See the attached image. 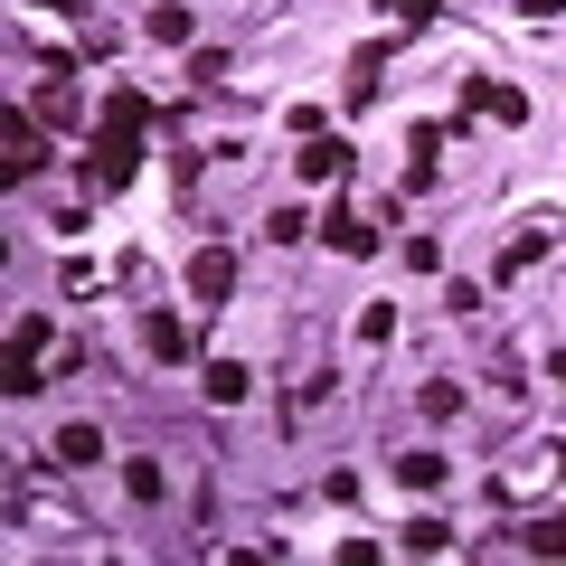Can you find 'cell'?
I'll return each instance as SVG.
<instances>
[{"label": "cell", "instance_id": "6da1fadb", "mask_svg": "<svg viewBox=\"0 0 566 566\" xmlns=\"http://www.w3.org/2000/svg\"><path fill=\"white\" fill-rule=\"evenodd\" d=\"M142 133H151V95H142V85H114V95L95 104V161H85V180L133 189L142 180Z\"/></svg>", "mask_w": 566, "mask_h": 566}, {"label": "cell", "instance_id": "7a4b0ae2", "mask_svg": "<svg viewBox=\"0 0 566 566\" xmlns=\"http://www.w3.org/2000/svg\"><path fill=\"white\" fill-rule=\"evenodd\" d=\"M0 133H10V151H0V180H10V189H20L29 170H48V133H39V123H29V114H10V123H0Z\"/></svg>", "mask_w": 566, "mask_h": 566}, {"label": "cell", "instance_id": "3957f363", "mask_svg": "<svg viewBox=\"0 0 566 566\" xmlns=\"http://www.w3.org/2000/svg\"><path fill=\"white\" fill-rule=\"evenodd\" d=\"M39 123H76V57H39Z\"/></svg>", "mask_w": 566, "mask_h": 566}, {"label": "cell", "instance_id": "277c9868", "mask_svg": "<svg viewBox=\"0 0 566 566\" xmlns=\"http://www.w3.org/2000/svg\"><path fill=\"white\" fill-rule=\"evenodd\" d=\"M227 293H237V255L227 245H199L189 255V303H227Z\"/></svg>", "mask_w": 566, "mask_h": 566}, {"label": "cell", "instance_id": "5b68a950", "mask_svg": "<svg viewBox=\"0 0 566 566\" xmlns=\"http://www.w3.org/2000/svg\"><path fill=\"white\" fill-rule=\"evenodd\" d=\"M463 114H491V123H520L528 95L520 85H491V76H463Z\"/></svg>", "mask_w": 566, "mask_h": 566}, {"label": "cell", "instance_id": "8992f818", "mask_svg": "<svg viewBox=\"0 0 566 566\" xmlns=\"http://www.w3.org/2000/svg\"><path fill=\"white\" fill-rule=\"evenodd\" d=\"M199 397L208 406H245V397H255V368H245V359H208L199 368Z\"/></svg>", "mask_w": 566, "mask_h": 566}, {"label": "cell", "instance_id": "52a82bcc", "mask_svg": "<svg viewBox=\"0 0 566 566\" xmlns=\"http://www.w3.org/2000/svg\"><path fill=\"white\" fill-rule=\"evenodd\" d=\"M293 170H303V180H349V142L340 133H312L303 151H293Z\"/></svg>", "mask_w": 566, "mask_h": 566}, {"label": "cell", "instance_id": "ba28073f", "mask_svg": "<svg viewBox=\"0 0 566 566\" xmlns=\"http://www.w3.org/2000/svg\"><path fill=\"white\" fill-rule=\"evenodd\" d=\"M48 463H66V472L104 463V424H57V444H48Z\"/></svg>", "mask_w": 566, "mask_h": 566}, {"label": "cell", "instance_id": "9c48e42d", "mask_svg": "<svg viewBox=\"0 0 566 566\" xmlns=\"http://www.w3.org/2000/svg\"><path fill=\"white\" fill-rule=\"evenodd\" d=\"M142 349H151L161 368H180L189 359V322H180V312H151V322H142Z\"/></svg>", "mask_w": 566, "mask_h": 566}, {"label": "cell", "instance_id": "30bf717a", "mask_svg": "<svg viewBox=\"0 0 566 566\" xmlns=\"http://www.w3.org/2000/svg\"><path fill=\"white\" fill-rule=\"evenodd\" d=\"M547 245H557V227H520V237H510V255H501V264H491V274H501V283H520V274H528V264H538V255H547Z\"/></svg>", "mask_w": 566, "mask_h": 566}, {"label": "cell", "instance_id": "8fae6325", "mask_svg": "<svg viewBox=\"0 0 566 566\" xmlns=\"http://www.w3.org/2000/svg\"><path fill=\"white\" fill-rule=\"evenodd\" d=\"M322 237L340 245V255H378V227H368V218H349V208H331V218H322Z\"/></svg>", "mask_w": 566, "mask_h": 566}, {"label": "cell", "instance_id": "7c38bea8", "mask_svg": "<svg viewBox=\"0 0 566 566\" xmlns=\"http://www.w3.org/2000/svg\"><path fill=\"white\" fill-rule=\"evenodd\" d=\"M434 151H444V123H416V142H406V189L434 180Z\"/></svg>", "mask_w": 566, "mask_h": 566}, {"label": "cell", "instance_id": "4fadbf2b", "mask_svg": "<svg viewBox=\"0 0 566 566\" xmlns=\"http://www.w3.org/2000/svg\"><path fill=\"white\" fill-rule=\"evenodd\" d=\"M142 39H161V48H189V10H180V0H161V10L142 20Z\"/></svg>", "mask_w": 566, "mask_h": 566}, {"label": "cell", "instance_id": "5bb4252c", "mask_svg": "<svg viewBox=\"0 0 566 566\" xmlns=\"http://www.w3.org/2000/svg\"><path fill=\"white\" fill-rule=\"evenodd\" d=\"M397 340V303H359V349H387Z\"/></svg>", "mask_w": 566, "mask_h": 566}, {"label": "cell", "instance_id": "9a60e30c", "mask_svg": "<svg viewBox=\"0 0 566 566\" xmlns=\"http://www.w3.org/2000/svg\"><path fill=\"white\" fill-rule=\"evenodd\" d=\"M397 482L406 491H434V482H444V453H397Z\"/></svg>", "mask_w": 566, "mask_h": 566}, {"label": "cell", "instance_id": "2e32d148", "mask_svg": "<svg viewBox=\"0 0 566 566\" xmlns=\"http://www.w3.org/2000/svg\"><path fill=\"white\" fill-rule=\"evenodd\" d=\"M123 491H133V501H161V491H170V472H161V463H142V453H133V463H123Z\"/></svg>", "mask_w": 566, "mask_h": 566}, {"label": "cell", "instance_id": "e0dca14e", "mask_svg": "<svg viewBox=\"0 0 566 566\" xmlns=\"http://www.w3.org/2000/svg\"><path fill=\"white\" fill-rule=\"evenodd\" d=\"M378 66H387V48H359V57H349V104L378 95Z\"/></svg>", "mask_w": 566, "mask_h": 566}, {"label": "cell", "instance_id": "ac0fdd59", "mask_svg": "<svg viewBox=\"0 0 566 566\" xmlns=\"http://www.w3.org/2000/svg\"><path fill=\"white\" fill-rule=\"evenodd\" d=\"M39 349H48V322H39V312H20V322H10V359H39Z\"/></svg>", "mask_w": 566, "mask_h": 566}, {"label": "cell", "instance_id": "d6986e66", "mask_svg": "<svg viewBox=\"0 0 566 566\" xmlns=\"http://www.w3.org/2000/svg\"><path fill=\"white\" fill-rule=\"evenodd\" d=\"M424 416H434V424L463 416V387H453V378H424Z\"/></svg>", "mask_w": 566, "mask_h": 566}, {"label": "cell", "instance_id": "ffe728a7", "mask_svg": "<svg viewBox=\"0 0 566 566\" xmlns=\"http://www.w3.org/2000/svg\"><path fill=\"white\" fill-rule=\"evenodd\" d=\"M264 237H274V245H293V237H322V227H312L303 208H274V218H264Z\"/></svg>", "mask_w": 566, "mask_h": 566}, {"label": "cell", "instance_id": "44dd1931", "mask_svg": "<svg viewBox=\"0 0 566 566\" xmlns=\"http://www.w3.org/2000/svg\"><path fill=\"white\" fill-rule=\"evenodd\" d=\"M444 538H453V528H444V520H416V528H406V538H397V547H406V557H434V547H444Z\"/></svg>", "mask_w": 566, "mask_h": 566}, {"label": "cell", "instance_id": "7402d4cb", "mask_svg": "<svg viewBox=\"0 0 566 566\" xmlns=\"http://www.w3.org/2000/svg\"><path fill=\"white\" fill-rule=\"evenodd\" d=\"M482 303H491V293H482V283H472V274H453V283H444V312H463V322H472V312H482Z\"/></svg>", "mask_w": 566, "mask_h": 566}, {"label": "cell", "instance_id": "603a6c76", "mask_svg": "<svg viewBox=\"0 0 566 566\" xmlns=\"http://www.w3.org/2000/svg\"><path fill=\"white\" fill-rule=\"evenodd\" d=\"M378 10H387V20H406V29H424L434 10H444V0H378Z\"/></svg>", "mask_w": 566, "mask_h": 566}, {"label": "cell", "instance_id": "cb8c5ba5", "mask_svg": "<svg viewBox=\"0 0 566 566\" xmlns=\"http://www.w3.org/2000/svg\"><path fill=\"white\" fill-rule=\"evenodd\" d=\"M557 10H566V0H520V20H557Z\"/></svg>", "mask_w": 566, "mask_h": 566}, {"label": "cell", "instance_id": "d4e9b609", "mask_svg": "<svg viewBox=\"0 0 566 566\" xmlns=\"http://www.w3.org/2000/svg\"><path fill=\"white\" fill-rule=\"evenodd\" d=\"M39 10L48 20H85V0H39Z\"/></svg>", "mask_w": 566, "mask_h": 566}, {"label": "cell", "instance_id": "484cf974", "mask_svg": "<svg viewBox=\"0 0 566 566\" xmlns=\"http://www.w3.org/2000/svg\"><path fill=\"white\" fill-rule=\"evenodd\" d=\"M547 378H557V387H566V349H547Z\"/></svg>", "mask_w": 566, "mask_h": 566}]
</instances>
